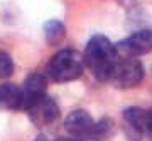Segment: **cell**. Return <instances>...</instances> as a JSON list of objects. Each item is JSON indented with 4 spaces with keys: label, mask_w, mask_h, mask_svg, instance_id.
I'll use <instances>...</instances> for the list:
<instances>
[{
    "label": "cell",
    "mask_w": 152,
    "mask_h": 141,
    "mask_svg": "<svg viewBox=\"0 0 152 141\" xmlns=\"http://www.w3.org/2000/svg\"><path fill=\"white\" fill-rule=\"evenodd\" d=\"M64 128L75 140H95L98 121H95L85 109H75L68 114Z\"/></svg>",
    "instance_id": "obj_5"
},
{
    "label": "cell",
    "mask_w": 152,
    "mask_h": 141,
    "mask_svg": "<svg viewBox=\"0 0 152 141\" xmlns=\"http://www.w3.org/2000/svg\"><path fill=\"white\" fill-rule=\"evenodd\" d=\"M85 65L83 54L75 49H63L51 57L48 72L54 82H71L83 74Z\"/></svg>",
    "instance_id": "obj_2"
},
{
    "label": "cell",
    "mask_w": 152,
    "mask_h": 141,
    "mask_svg": "<svg viewBox=\"0 0 152 141\" xmlns=\"http://www.w3.org/2000/svg\"><path fill=\"white\" fill-rule=\"evenodd\" d=\"M124 124L127 135L134 140L151 138L152 140V111L142 108H129L124 111Z\"/></svg>",
    "instance_id": "obj_4"
},
{
    "label": "cell",
    "mask_w": 152,
    "mask_h": 141,
    "mask_svg": "<svg viewBox=\"0 0 152 141\" xmlns=\"http://www.w3.org/2000/svg\"><path fill=\"white\" fill-rule=\"evenodd\" d=\"M27 114L31 116V121L37 126L53 124L59 118V108L53 98L44 96L39 103H36L31 109H27Z\"/></svg>",
    "instance_id": "obj_8"
},
{
    "label": "cell",
    "mask_w": 152,
    "mask_h": 141,
    "mask_svg": "<svg viewBox=\"0 0 152 141\" xmlns=\"http://www.w3.org/2000/svg\"><path fill=\"white\" fill-rule=\"evenodd\" d=\"M48 82L42 74L34 72L22 84V109H31L36 103H39L44 96H48Z\"/></svg>",
    "instance_id": "obj_7"
},
{
    "label": "cell",
    "mask_w": 152,
    "mask_h": 141,
    "mask_svg": "<svg viewBox=\"0 0 152 141\" xmlns=\"http://www.w3.org/2000/svg\"><path fill=\"white\" fill-rule=\"evenodd\" d=\"M59 141H81V140H59Z\"/></svg>",
    "instance_id": "obj_12"
},
{
    "label": "cell",
    "mask_w": 152,
    "mask_h": 141,
    "mask_svg": "<svg viewBox=\"0 0 152 141\" xmlns=\"http://www.w3.org/2000/svg\"><path fill=\"white\" fill-rule=\"evenodd\" d=\"M0 109L4 111L22 109V87L12 82L0 84Z\"/></svg>",
    "instance_id": "obj_9"
},
{
    "label": "cell",
    "mask_w": 152,
    "mask_h": 141,
    "mask_svg": "<svg viewBox=\"0 0 152 141\" xmlns=\"http://www.w3.org/2000/svg\"><path fill=\"white\" fill-rule=\"evenodd\" d=\"M14 74V59L9 52L0 50V79H7Z\"/></svg>",
    "instance_id": "obj_11"
},
{
    "label": "cell",
    "mask_w": 152,
    "mask_h": 141,
    "mask_svg": "<svg viewBox=\"0 0 152 141\" xmlns=\"http://www.w3.org/2000/svg\"><path fill=\"white\" fill-rule=\"evenodd\" d=\"M83 57H85V64L93 74V77L102 82H110L115 65L120 59L117 45L110 42L108 37L100 35V34L93 35L88 40Z\"/></svg>",
    "instance_id": "obj_1"
},
{
    "label": "cell",
    "mask_w": 152,
    "mask_h": 141,
    "mask_svg": "<svg viewBox=\"0 0 152 141\" xmlns=\"http://www.w3.org/2000/svg\"><path fill=\"white\" fill-rule=\"evenodd\" d=\"M34 141H46L44 138H37V140H34Z\"/></svg>",
    "instance_id": "obj_13"
},
{
    "label": "cell",
    "mask_w": 152,
    "mask_h": 141,
    "mask_svg": "<svg viewBox=\"0 0 152 141\" xmlns=\"http://www.w3.org/2000/svg\"><path fill=\"white\" fill-rule=\"evenodd\" d=\"M144 79V67L137 57H120L110 82L118 89H132Z\"/></svg>",
    "instance_id": "obj_3"
},
{
    "label": "cell",
    "mask_w": 152,
    "mask_h": 141,
    "mask_svg": "<svg viewBox=\"0 0 152 141\" xmlns=\"http://www.w3.org/2000/svg\"><path fill=\"white\" fill-rule=\"evenodd\" d=\"M66 35V27L61 20H48L44 24V37L48 40V44L56 45L59 44Z\"/></svg>",
    "instance_id": "obj_10"
},
{
    "label": "cell",
    "mask_w": 152,
    "mask_h": 141,
    "mask_svg": "<svg viewBox=\"0 0 152 141\" xmlns=\"http://www.w3.org/2000/svg\"><path fill=\"white\" fill-rule=\"evenodd\" d=\"M115 45L120 57H139L149 54L152 52V30H139Z\"/></svg>",
    "instance_id": "obj_6"
}]
</instances>
